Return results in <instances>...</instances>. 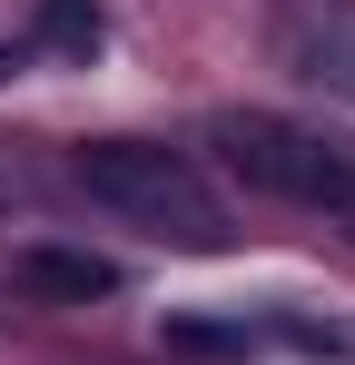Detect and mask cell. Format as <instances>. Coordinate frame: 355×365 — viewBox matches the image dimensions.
Returning a JSON list of instances; mask_svg holds the SVG:
<instances>
[{"instance_id":"cell-1","label":"cell","mask_w":355,"mask_h":365,"mask_svg":"<svg viewBox=\"0 0 355 365\" xmlns=\"http://www.w3.org/2000/svg\"><path fill=\"white\" fill-rule=\"evenodd\" d=\"M69 178L89 187L109 217H128V227H148V237H168V247H197V257L227 247L217 187L197 178L178 148H158V138H89V148L69 158Z\"/></svg>"},{"instance_id":"cell-2","label":"cell","mask_w":355,"mask_h":365,"mask_svg":"<svg viewBox=\"0 0 355 365\" xmlns=\"http://www.w3.org/2000/svg\"><path fill=\"white\" fill-rule=\"evenodd\" d=\"M207 138L227 148L237 178L277 187V197H296V207H326V217H355V138L296 128V119H277V109H227Z\"/></svg>"},{"instance_id":"cell-3","label":"cell","mask_w":355,"mask_h":365,"mask_svg":"<svg viewBox=\"0 0 355 365\" xmlns=\"http://www.w3.org/2000/svg\"><path fill=\"white\" fill-rule=\"evenodd\" d=\"M277 60L306 89L355 99V0H277Z\"/></svg>"},{"instance_id":"cell-4","label":"cell","mask_w":355,"mask_h":365,"mask_svg":"<svg viewBox=\"0 0 355 365\" xmlns=\"http://www.w3.org/2000/svg\"><path fill=\"white\" fill-rule=\"evenodd\" d=\"M10 287L89 306V297H109V287H118V267H109V257H79V247H20V257H10Z\"/></svg>"},{"instance_id":"cell-5","label":"cell","mask_w":355,"mask_h":365,"mask_svg":"<svg viewBox=\"0 0 355 365\" xmlns=\"http://www.w3.org/2000/svg\"><path fill=\"white\" fill-rule=\"evenodd\" d=\"M99 40H109L99 0H40V50H59V60H99Z\"/></svg>"},{"instance_id":"cell-6","label":"cell","mask_w":355,"mask_h":365,"mask_svg":"<svg viewBox=\"0 0 355 365\" xmlns=\"http://www.w3.org/2000/svg\"><path fill=\"white\" fill-rule=\"evenodd\" d=\"M277 336H287V346H316V356H355V326L306 316V306H287V316H277Z\"/></svg>"}]
</instances>
